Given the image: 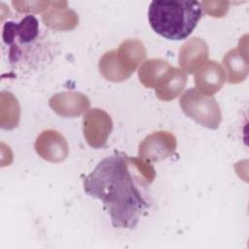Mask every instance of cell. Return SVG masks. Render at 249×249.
Here are the masks:
<instances>
[{"instance_id": "6da1fadb", "label": "cell", "mask_w": 249, "mask_h": 249, "mask_svg": "<svg viewBox=\"0 0 249 249\" xmlns=\"http://www.w3.org/2000/svg\"><path fill=\"white\" fill-rule=\"evenodd\" d=\"M155 177L151 162L117 152L84 178V190L101 200L114 228L134 229L151 207L148 188Z\"/></svg>"}, {"instance_id": "7a4b0ae2", "label": "cell", "mask_w": 249, "mask_h": 249, "mask_svg": "<svg viewBox=\"0 0 249 249\" xmlns=\"http://www.w3.org/2000/svg\"><path fill=\"white\" fill-rule=\"evenodd\" d=\"M201 16L200 3L195 0L152 1L148 10V19L153 30L168 40L189 37Z\"/></svg>"}, {"instance_id": "3957f363", "label": "cell", "mask_w": 249, "mask_h": 249, "mask_svg": "<svg viewBox=\"0 0 249 249\" xmlns=\"http://www.w3.org/2000/svg\"><path fill=\"white\" fill-rule=\"evenodd\" d=\"M138 77L141 84L155 89L157 97L162 101H170L181 94L188 81L182 69L161 58H151L143 62Z\"/></svg>"}, {"instance_id": "277c9868", "label": "cell", "mask_w": 249, "mask_h": 249, "mask_svg": "<svg viewBox=\"0 0 249 249\" xmlns=\"http://www.w3.org/2000/svg\"><path fill=\"white\" fill-rule=\"evenodd\" d=\"M180 106L187 117L200 125L210 129L219 127L222 115L214 97L204 95L196 89L192 88L182 94Z\"/></svg>"}, {"instance_id": "5b68a950", "label": "cell", "mask_w": 249, "mask_h": 249, "mask_svg": "<svg viewBox=\"0 0 249 249\" xmlns=\"http://www.w3.org/2000/svg\"><path fill=\"white\" fill-rule=\"evenodd\" d=\"M113 128V122L105 111L89 109L83 118V132L87 143L95 149L105 146Z\"/></svg>"}, {"instance_id": "8992f818", "label": "cell", "mask_w": 249, "mask_h": 249, "mask_svg": "<svg viewBox=\"0 0 249 249\" xmlns=\"http://www.w3.org/2000/svg\"><path fill=\"white\" fill-rule=\"evenodd\" d=\"M39 36V22L32 15H27L19 22L8 21L3 26V41L11 46L9 53H12L21 46L35 42Z\"/></svg>"}, {"instance_id": "52a82bcc", "label": "cell", "mask_w": 249, "mask_h": 249, "mask_svg": "<svg viewBox=\"0 0 249 249\" xmlns=\"http://www.w3.org/2000/svg\"><path fill=\"white\" fill-rule=\"evenodd\" d=\"M176 137L169 131H155L146 136L139 145V158L157 162L172 156L176 150Z\"/></svg>"}, {"instance_id": "ba28073f", "label": "cell", "mask_w": 249, "mask_h": 249, "mask_svg": "<svg viewBox=\"0 0 249 249\" xmlns=\"http://www.w3.org/2000/svg\"><path fill=\"white\" fill-rule=\"evenodd\" d=\"M34 147L37 154L50 162H60L67 158L69 153L66 139L60 132L53 129L42 131L37 137Z\"/></svg>"}, {"instance_id": "9c48e42d", "label": "cell", "mask_w": 249, "mask_h": 249, "mask_svg": "<svg viewBox=\"0 0 249 249\" xmlns=\"http://www.w3.org/2000/svg\"><path fill=\"white\" fill-rule=\"evenodd\" d=\"M226 81L224 68L215 60L205 61L196 72L194 82L196 89L202 94L212 96L218 92Z\"/></svg>"}, {"instance_id": "30bf717a", "label": "cell", "mask_w": 249, "mask_h": 249, "mask_svg": "<svg viewBox=\"0 0 249 249\" xmlns=\"http://www.w3.org/2000/svg\"><path fill=\"white\" fill-rule=\"evenodd\" d=\"M247 35L240 39L238 47L230 50L223 58L226 79L231 84L244 81L248 75Z\"/></svg>"}, {"instance_id": "8fae6325", "label": "cell", "mask_w": 249, "mask_h": 249, "mask_svg": "<svg viewBox=\"0 0 249 249\" xmlns=\"http://www.w3.org/2000/svg\"><path fill=\"white\" fill-rule=\"evenodd\" d=\"M49 105L57 115L74 118L89 109V100L81 92L63 91L53 94L49 99Z\"/></svg>"}, {"instance_id": "7c38bea8", "label": "cell", "mask_w": 249, "mask_h": 249, "mask_svg": "<svg viewBox=\"0 0 249 249\" xmlns=\"http://www.w3.org/2000/svg\"><path fill=\"white\" fill-rule=\"evenodd\" d=\"M208 46L199 37H193L185 42L179 51V64L185 73L196 72L207 59Z\"/></svg>"}, {"instance_id": "4fadbf2b", "label": "cell", "mask_w": 249, "mask_h": 249, "mask_svg": "<svg viewBox=\"0 0 249 249\" xmlns=\"http://www.w3.org/2000/svg\"><path fill=\"white\" fill-rule=\"evenodd\" d=\"M42 20L55 31L74 29L79 22L77 14L67 7V2H51L49 9L42 15Z\"/></svg>"}, {"instance_id": "5bb4252c", "label": "cell", "mask_w": 249, "mask_h": 249, "mask_svg": "<svg viewBox=\"0 0 249 249\" xmlns=\"http://www.w3.org/2000/svg\"><path fill=\"white\" fill-rule=\"evenodd\" d=\"M118 59L124 68L132 74L146 56V49L138 39H126L116 50Z\"/></svg>"}, {"instance_id": "9a60e30c", "label": "cell", "mask_w": 249, "mask_h": 249, "mask_svg": "<svg viewBox=\"0 0 249 249\" xmlns=\"http://www.w3.org/2000/svg\"><path fill=\"white\" fill-rule=\"evenodd\" d=\"M98 68L100 74L106 80L111 82H123L128 79L131 75L119 61L116 50L108 51L101 56Z\"/></svg>"}, {"instance_id": "2e32d148", "label": "cell", "mask_w": 249, "mask_h": 249, "mask_svg": "<svg viewBox=\"0 0 249 249\" xmlns=\"http://www.w3.org/2000/svg\"><path fill=\"white\" fill-rule=\"evenodd\" d=\"M5 95L7 97V100H5V97L1 95V99H3L7 106V114L1 117V126L2 128L5 129H12L15 126L18 125V121H19V116H20V110H19V105L17 100V98L9 91H4Z\"/></svg>"}, {"instance_id": "e0dca14e", "label": "cell", "mask_w": 249, "mask_h": 249, "mask_svg": "<svg viewBox=\"0 0 249 249\" xmlns=\"http://www.w3.org/2000/svg\"><path fill=\"white\" fill-rule=\"evenodd\" d=\"M217 2L218 1H213V5L215 7H213L210 3V1H203L201 3L200 6H202L201 10H203L206 14L210 15L211 17L214 18H221L223 17L229 10V2H223V4L220 7H216L217 6Z\"/></svg>"}]
</instances>
